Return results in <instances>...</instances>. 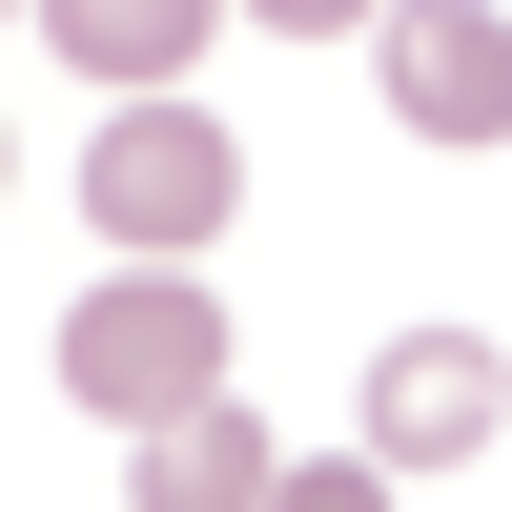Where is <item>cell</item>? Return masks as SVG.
<instances>
[{"instance_id":"7a4b0ae2","label":"cell","mask_w":512,"mask_h":512,"mask_svg":"<svg viewBox=\"0 0 512 512\" xmlns=\"http://www.w3.org/2000/svg\"><path fill=\"white\" fill-rule=\"evenodd\" d=\"M226 205H246V144L205 103H103V123H82V226H103V246L185 267V246H226Z\"/></svg>"},{"instance_id":"277c9868","label":"cell","mask_w":512,"mask_h":512,"mask_svg":"<svg viewBox=\"0 0 512 512\" xmlns=\"http://www.w3.org/2000/svg\"><path fill=\"white\" fill-rule=\"evenodd\" d=\"M390 123L410 144H512V21H472V0L390 21Z\"/></svg>"},{"instance_id":"3957f363","label":"cell","mask_w":512,"mask_h":512,"mask_svg":"<svg viewBox=\"0 0 512 512\" xmlns=\"http://www.w3.org/2000/svg\"><path fill=\"white\" fill-rule=\"evenodd\" d=\"M512 431V349L492 328H390L369 349V472H451Z\"/></svg>"},{"instance_id":"6da1fadb","label":"cell","mask_w":512,"mask_h":512,"mask_svg":"<svg viewBox=\"0 0 512 512\" xmlns=\"http://www.w3.org/2000/svg\"><path fill=\"white\" fill-rule=\"evenodd\" d=\"M62 390L103 410V431H205L226 410V287H185V267H123V287H82L62 308Z\"/></svg>"},{"instance_id":"52a82bcc","label":"cell","mask_w":512,"mask_h":512,"mask_svg":"<svg viewBox=\"0 0 512 512\" xmlns=\"http://www.w3.org/2000/svg\"><path fill=\"white\" fill-rule=\"evenodd\" d=\"M287 512H390V472H369V451H308V472H287Z\"/></svg>"},{"instance_id":"8992f818","label":"cell","mask_w":512,"mask_h":512,"mask_svg":"<svg viewBox=\"0 0 512 512\" xmlns=\"http://www.w3.org/2000/svg\"><path fill=\"white\" fill-rule=\"evenodd\" d=\"M123 492H144V512H287V451L246 431V410H205V431H164Z\"/></svg>"},{"instance_id":"5b68a950","label":"cell","mask_w":512,"mask_h":512,"mask_svg":"<svg viewBox=\"0 0 512 512\" xmlns=\"http://www.w3.org/2000/svg\"><path fill=\"white\" fill-rule=\"evenodd\" d=\"M41 41H62L103 103H185V62H205V0H62Z\"/></svg>"}]
</instances>
